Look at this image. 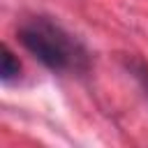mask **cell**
<instances>
[{
    "instance_id": "obj_1",
    "label": "cell",
    "mask_w": 148,
    "mask_h": 148,
    "mask_svg": "<svg viewBox=\"0 0 148 148\" xmlns=\"http://www.w3.org/2000/svg\"><path fill=\"white\" fill-rule=\"evenodd\" d=\"M23 49L56 74H86L90 56L86 46L49 16L25 18L16 30Z\"/></svg>"
},
{
    "instance_id": "obj_2",
    "label": "cell",
    "mask_w": 148,
    "mask_h": 148,
    "mask_svg": "<svg viewBox=\"0 0 148 148\" xmlns=\"http://www.w3.org/2000/svg\"><path fill=\"white\" fill-rule=\"evenodd\" d=\"M18 76H21V62H18V58L7 46H2V56H0V79H2V83H12Z\"/></svg>"
},
{
    "instance_id": "obj_3",
    "label": "cell",
    "mask_w": 148,
    "mask_h": 148,
    "mask_svg": "<svg viewBox=\"0 0 148 148\" xmlns=\"http://www.w3.org/2000/svg\"><path fill=\"white\" fill-rule=\"evenodd\" d=\"M125 69L134 76V81L141 86V90H143L146 97H148V62L132 56V58H125Z\"/></svg>"
}]
</instances>
